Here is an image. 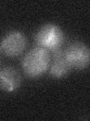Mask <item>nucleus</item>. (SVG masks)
I'll return each mask as SVG.
<instances>
[{"label":"nucleus","mask_w":90,"mask_h":121,"mask_svg":"<svg viewBox=\"0 0 90 121\" xmlns=\"http://www.w3.org/2000/svg\"><path fill=\"white\" fill-rule=\"evenodd\" d=\"M50 62V52L43 48L36 46L29 51L22 58V70L29 78H38L46 73Z\"/></svg>","instance_id":"1"},{"label":"nucleus","mask_w":90,"mask_h":121,"mask_svg":"<svg viewBox=\"0 0 90 121\" xmlns=\"http://www.w3.org/2000/svg\"><path fill=\"white\" fill-rule=\"evenodd\" d=\"M27 46V39L20 31H11L3 38L0 45L1 52L9 58H16L23 52Z\"/></svg>","instance_id":"4"},{"label":"nucleus","mask_w":90,"mask_h":121,"mask_svg":"<svg viewBox=\"0 0 90 121\" xmlns=\"http://www.w3.org/2000/svg\"><path fill=\"white\" fill-rule=\"evenodd\" d=\"M52 61L50 67V77L54 79H62L69 74L71 67L65 55V51L58 49L52 52Z\"/></svg>","instance_id":"6"},{"label":"nucleus","mask_w":90,"mask_h":121,"mask_svg":"<svg viewBox=\"0 0 90 121\" xmlns=\"http://www.w3.org/2000/svg\"><path fill=\"white\" fill-rule=\"evenodd\" d=\"M22 77L14 67L8 66L0 69V89L6 92H13L20 86Z\"/></svg>","instance_id":"5"},{"label":"nucleus","mask_w":90,"mask_h":121,"mask_svg":"<svg viewBox=\"0 0 90 121\" xmlns=\"http://www.w3.org/2000/svg\"><path fill=\"white\" fill-rule=\"evenodd\" d=\"M65 55L71 68L84 70L89 65V48L82 42L76 41L71 43L65 50Z\"/></svg>","instance_id":"3"},{"label":"nucleus","mask_w":90,"mask_h":121,"mask_svg":"<svg viewBox=\"0 0 90 121\" xmlns=\"http://www.w3.org/2000/svg\"><path fill=\"white\" fill-rule=\"evenodd\" d=\"M65 41V35L62 29L54 24H47L38 30L35 35L37 45L49 52L60 49Z\"/></svg>","instance_id":"2"},{"label":"nucleus","mask_w":90,"mask_h":121,"mask_svg":"<svg viewBox=\"0 0 90 121\" xmlns=\"http://www.w3.org/2000/svg\"><path fill=\"white\" fill-rule=\"evenodd\" d=\"M0 66H1V59H0Z\"/></svg>","instance_id":"7"}]
</instances>
